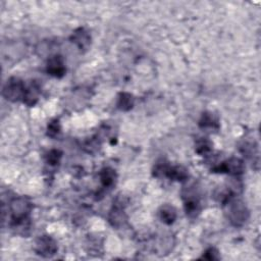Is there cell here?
<instances>
[{"instance_id": "obj_3", "label": "cell", "mask_w": 261, "mask_h": 261, "mask_svg": "<svg viewBox=\"0 0 261 261\" xmlns=\"http://www.w3.org/2000/svg\"><path fill=\"white\" fill-rule=\"evenodd\" d=\"M33 204L27 197H16L9 203V210L12 214V224L30 220Z\"/></svg>"}, {"instance_id": "obj_5", "label": "cell", "mask_w": 261, "mask_h": 261, "mask_svg": "<svg viewBox=\"0 0 261 261\" xmlns=\"http://www.w3.org/2000/svg\"><path fill=\"white\" fill-rule=\"evenodd\" d=\"M57 242L51 236L44 235L37 239L35 243V252L44 258H50L57 253Z\"/></svg>"}, {"instance_id": "obj_8", "label": "cell", "mask_w": 261, "mask_h": 261, "mask_svg": "<svg viewBox=\"0 0 261 261\" xmlns=\"http://www.w3.org/2000/svg\"><path fill=\"white\" fill-rule=\"evenodd\" d=\"M46 71L48 75L54 78H62L67 72L63 58L60 56H54L49 58L47 62Z\"/></svg>"}, {"instance_id": "obj_4", "label": "cell", "mask_w": 261, "mask_h": 261, "mask_svg": "<svg viewBox=\"0 0 261 261\" xmlns=\"http://www.w3.org/2000/svg\"><path fill=\"white\" fill-rule=\"evenodd\" d=\"M26 85L19 78H10L5 86L3 87V97L6 100L12 102H18L19 100H24V96L26 93Z\"/></svg>"}, {"instance_id": "obj_19", "label": "cell", "mask_w": 261, "mask_h": 261, "mask_svg": "<svg viewBox=\"0 0 261 261\" xmlns=\"http://www.w3.org/2000/svg\"><path fill=\"white\" fill-rule=\"evenodd\" d=\"M60 130H61V128H60V124H59L58 119H53V121H51L48 124L47 135L51 138L56 137L60 133Z\"/></svg>"}, {"instance_id": "obj_9", "label": "cell", "mask_w": 261, "mask_h": 261, "mask_svg": "<svg viewBox=\"0 0 261 261\" xmlns=\"http://www.w3.org/2000/svg\"><path fill=\"white\" fill-rule=\"evenodd\" d=\"M122 203H115L112 210L110 213V216H108V220H110V223L112 226L119 227L124 225V224L127 222V216L124 211L123 205Z\"/></svg>"}, {"instance_id": "obj_1", "label": "cell", "mask_w": 261, "mask_h": 261, "mask_svg": "<svg viewBox=\"0 0 261 261\" xmlns=\"http://www.w3.org/2000/svg\"><path fill=\"white\" fill-rule=\"evenodd\" d=\"M224 205L225 207V215L232 225L240 227L248 222L250 213L246 204L242 200L232 197Z\"/></svg>"}, {"instance_id": "obj_15", "label": "cell", "mask_w": 261, "mask_h": 261, "mask_svg": "<svg viewBox=\"0 0 261 261\" xmlns=\"http://www.w3.org/2000/svg\"><path fill=\"white\" fill-rule=\"evenodd\" d=\"M199 126L202 129L219 130L220 128L219 118H217L212 112H204L199 121Z\"/></svg>"}, {"instance_id": "obj_2", "label": "cell", "mask_w": 261, "mask_h": 261, "mask_svg": "<svg viewBox=\"0 0 261 261\" xmlns=\"http://www.w3.org/2000/svg\"><path fill=\"white\" fill-rule=\"evenodd\" d=\"M185 211L190 217L197 216L200 211V193L195 184H190L184 187L182 191Z\"/></svg>"}, {"instance_id": "obj_11", "label": "cell", "mask_w": 261, "mask_h": 261, "mask_svg": "<svg viewBox=\"0 0 261 261\" xmlns=\"http://www.w3.org/2000/svg\"><path fill=\"white\" fill-rule=\"evenodd\" d=\"M177 209L171 205L166 204L163 205L159 210V217L162 223H165L166 224H171L175 223L177 220Z\"/></svg>"}, {"instance_id": "obj_6", "label": "cell", "mask_w": 261, "mask_h": 261, "mask_svg": "<svg viewBox=\"0 0 261 261\" xmlns=\"http://www.w3.org/2000/svg\"><path fill=\"white\" fill-rule=\"evenodd\" d=\"M245 165L244 161L240 158L232 157L224 162H222L220 166H217L212 168V172L217 173H227V175L233 177H239L244 172Z\"/></svg>"}, {"instance_id": "obj_14", "label": "cell", "mask_w": 261, "mask_h": 261, "mask_svg": "<svg viewBox=\"0 0 261 261\" xmlns=\"http://www.w3.org/2000/svg\"><path fill=\"white\" fill-rule=\"evenodd\" d=\"M168 179L172 181H186L189 177L188 175V170L185 168L184 167L181 166H176V167H169L167 172V176Z\"/></svg>"}, {"instance_id": "obj_20", "label": "cell", "mask_w": 261, "mask_h": 261, "mask_svg": "<svg viewBox=\"0 0 261 261\" xmlns=\"http://www.w3.org/2000/svg\"><path fill=\"white\" fill-rule=\"evenodd\" d=\"M201 258L207 259V260H219V259H221V255H220L219 250L214 247H210L206 250Z\"/></svg>"}, {"instance_id": "obj_12", "label": "cell", "mask_w": 261, "mask_h": 261, "mask_svg": "<svg viewBox=\"0 0 261 261\" xmlns=\"http://www.w3.org/2000/svg\"><path fill=\"white\" fill-rule=\"evenodd\" d=\"M99 178H100V182H101L103 187L112 188L116 182L117 176H116V172L113 168H104L100 170Z\"/></svg>"}, {"instance_id": "obj_13", "label": "cell", "mask_w": 261, "mask_h": 261, "mask_svg": "<svg viewBox=\"0 0 261 261\" xmlns=\"http://www.w3.org/2000/svg\"><path fill=\"white\" fill-rule=\"evenodd\" d=\"M135 104V98L132 94L123 92L118 95L117 97V108L123 112H129L133 108Z\"/></svg>"}, {"instance_id": "obj_10", "label": "cell", "mask_w": 261, "mask_h": 261, "mask_svg": "<svg viewBox=\"0 0 261 261\" xmlns=\"http://www.w3.org/2000/svg\"><path fill=\"white\" fill-rule=\"evenodd\" d=\"M39 95H40L39 84L37 82H32L26 88V93L23 101L28 106H34L39 99Z\"/></svg>"}, {"instance_id": "obj_17", "label": "cell", "mask_w": 261, "mask_h": 261, "mask_svg": "<svg viewBox=\"0 0 261 261\" xmlns=\"http://www.w3.org/2000/svg\"><path fill=\"white\" fill-rule=\"evenodd\" d=\"M61 156H62V153L59 150H56V149L50 150L46 155V162L48 163L49 166H52V167L58 166L59 162H60V159H61Z\"/></svg>"}, {"instance_id": "obj_16", "label": "cell", "mask_w": 261, "mask_h": 261, "mask_svg": "<svg viewBox=\"0 0 261 261\" xmlns=\"http://www.w3.org/2000/svg\"><path fill=\"white\" fill-rule=\"evenodd\" d=\"M212 150V142L208 138H200L196 141L195 151L199 155H206Z\"/></svg>"}, {"instance_id": "obj_7", "label": "cell", "mask_w": 261, "mask_h": 261, "mask_svg": "<svg viewBox=\"0 0 261 261\" xmlns=\"http://www.w3.org/2000/svg\"><path fill=\"white\" fill-rule=\"evenodd\" d=\"M71 41L81 51H87L91 46V35L84 28L75 30L71 36Z\"/></svg>"}, {"instance_id": "obj_18", "label": "cell", "mask_w": 261, "mask_h": 261, "mask_svg": "<svg viewBox=\"0 0 261 261\" xmlns=\"http://www.w3.org/2000/svg\"><path fill=\"white\" fill-rule=\"evenodd\" d=\"M170 166L168 165V162H166L165 160H161V161H158L155 167H154V176L155 177H166L167 176V172H168V169Z\"/></svg>"}]
</instances>
